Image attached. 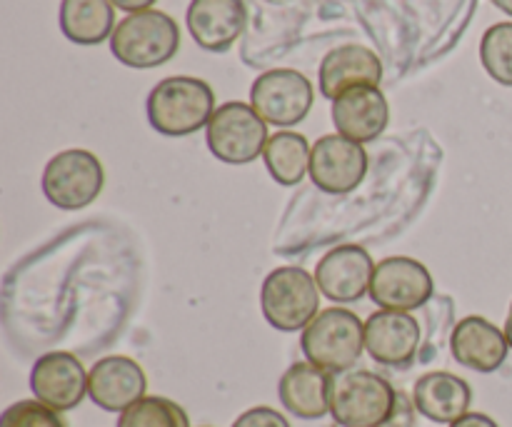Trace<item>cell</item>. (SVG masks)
Masks as SVG:
<instances>
[{"label": "cell", "mask_w": 512, "mask_h": 427, "mask_svg": "<svg viewBox=\"0 0 512 427\" xmlns=\"http://www.w3.org/2000/svg\"><path fill=\"white\" fill-rule=\"evenodd\" d=\"M480 60L495 83L512 88V23H498L485 30Z\"/></svg>", "instance_id": "24"}, {"label": "cell", "mask_w": 512, "mask_h": 427, "mask_svg": "<svg viewBox=\"0 0 512 427\" xmlns=\"http://www.w3.org/2000/svg\"><path fill=\"white\" fill-rule=\"evenodd\" d=\"M310 153H313V148L308 145L305 135L293 133V130H280V133L270 135L263 160L270 178L278 185L290 188L310 173Z\"/></svg>", "instance_id": "22"}, {"label": "cell", "mask_w": 512, "mask_h": 427, "mask_svg": "<svg viewBox=\"0 0 512 427\" xmlns=\"http://www.w3.org/2000/svg\"><path fill=\"white\" fill-rule=\"evenodd\" d=\"M0 427H68L58 410L48 408L40 400L13 403L0 418Z\"/></svg>", "instance_id": "25"}, {"label": "cell", "mask_w": 512, "mask_h": 427, "mask_svg": "<svg viewBox=\"0 0 512 427\" xmlns=\"http://www.w3.org/2000/svg\"><path fill=\"white\" fill-rule=\"evenodd\" d=\"M148 123L155 133L165 138H185L208 128L215 108V95L205 80L190 75H173L165 78L150 90Z\"/></svg>", "instance_id": "1"}, {"label": "cell", "mask_w": 512, "mask_h": 427, "mask_svg": "<svg viewBox=\"0 0 512 427\" xmlns=\"http://www.w3.org/2000/svg\"><path fill=\"white\" fill-rule=\"evenodd\" d=\"M30 390L35 400L58 413L78 408L88 395V373L73 353H45L30 370Z\"/></svg>", "instance_id": "12"}, {"label": "cell", "mask_w": 512, "mask_h": 427, "mask_svg": "<svg viewBox=\"0 0 512 427\" xmlns=\"http://www.w3.org/2000/svg\"><path fill=\"white\" fill-rule=\"evenodd\" d=\"M185 20L200 48L225 53L243 35L248 10L243 0H190Z\"/></svg>", "instance_id": "17"}, {"label": "cell", "mask_w": 512, "mask_h": 427, "mask_svg": "<svg viewBox=\"0 0 512 427\" xmlns=\"http://www.w3.org/2000/svg\"><path fill=\"white\" fill-rule=\"evenodd\" d=\"M115 8L125 10V13H143V10H150L155 5V0H110Z\"/></svg>", "instance_id": "29"}, {"label": "cell", "mask_w": 512, "mask_h": 427, "mask_svg": "<svg viewBox=\"0 0 512 427\" xmlns=\"http://www.w3.org/2000/svg\"><path fill=\"white\" fill-rule=\"evenodd\" d=\"M380 427H415V403L405 393H398L395 398V408L390 418Z\"/></svg>", "instance_id": "27"}, {"label": "cell", "mask_w": 512, "mask_h": 427, "mask_svg": "<svg viewBox=\"0 0 512 427\" xmlns=\"http://www.w3.org/2000/svg\"><path fill=\"white\" fill-rule=\"evenodd\" d=\"M450 427H500V425L483 413H468V415H463L460 420H455Z\"/></svg>", "instance_id": "28"}, {"label": "cell", "mask_w": 512, "mask_h": 427, "mask_svg": "<svg viewBox=\"0 0 512 427\" xmlns=\"http://www.w3.org/2000/svg\"><path fill=\"white\" fill-rule=\"evenodd\" d=\"M250 105L265 123L290 128L303 123L313 108V85L298 70H268L250 88Z\"/></svg>", "instance_id": "8"}, {"label": "cell", "mask_w": 512, "mask_h": 427, "mask_svg": "<svg viewBox=\"0 0 512 427\" xmlns=\"http://www.w3.org/2000/svg\"><path fill=\"white\" fill-rule=\"evenodd\" d=\"M368 173V153L345 135H323L310 153V180L328 195H348Z\"/></svg>", "instance_id": "9"}, {"label": "cell", "mask_w": 512, "mask_h": 427, "mask_svg": "<svg viewBox=\"0 0 512 427\" xmlns=\"http://www.w3.org/2000/svg\"><path fill=\"white\" fill-rule=\"evenodd\" d=\"M210 153L228 165H248L265 153L268 123L255 113L253 105L230 100L223 103L205 128Z\"/></svg>", "instance_id": "6"}, {"label": "cell", "mask_w": 512, "mask_h": 427, "mask_svg": "<svg viewBox=\"0 0 512 427\" xmlns=\"http://www.w3.org/2000/svg\"><path fill=\"white\" fill-rule=\"evenodd\" d=\"M450 350L463 368L488 375L503 368L510 343L505 338V330H500L498 325L480 315H468L453 328Z\"/></svg>", "instance_id": "16"}, {"label": "cell", "mask_w": 512, "mask_h": 427, "mask_svg": "<svg viewBox=\"0 0 512 427\" xmlns=\"http://www.w3.org/2000/svg\"><path fill=\"white\" fill-rule=\"evenodd\" d=\"M433 293V275L420 260L400 255V258L380 260V265H375L370 298L380 310L410 313V310L423 308L433 298Z\"/></svg>", "instance_id": "10"}, {"label": "cell", "mask_w": 512, "mask_h": 427, "mask_svg": "<svg viewBox=\"0 0 512 427\" xmlns=\"http://www.w3.org/2000/svg\"><path fill=\"white\" fill-rule=\"evenodd\" d=\"M300 348L305 360L325 373H348L358 365L365 350V323L345 308L320 310L300 335Z\"/></svg>", "instance_id": "2"}, {"label": "cell", "mask_w": 512, "mask_h": 427, "mask_svg": "<svg viewBox=\"0 0 512 427\" xmlns=\"http://www.w3.org/2000/svg\"><path fill=\"white\" fill-rule=\"evenodd\" d=\"M388 120V100L378 85H358L333 100L335 130L360 145L378 140L388 128Z\"/></svg>", "instance_id": "15"}, {"label": "cell", "mask_w": 512, "mask_h": 427, "mask_svg": "<svg viewBox=\"0 0 512 427\" xmlns=\"http://www.w3.org/2000/svg\"><path fill=\"white\" fill-rule=\"evenodd\" d=\"M423 333L410 313L378 310L365 320V350L385 368H410L418 358Z\"/></svg>", "instance_id": "13"}, {"label": "cell", "mask_w": 512, "mask_h": 427, "mask_svg": "<svg viewBox=\"0 0 512 427\" xmlns=\"http://www.w3.org/2000/svg\"><path fill=\"white\" fill-rule=\"evenodd\" d=\"M398 390L378 373L348 370L333 378L330 415L340 427H380L395 408Z\"/></svg>", "instance_id": "5"}, {"label": "cell", "mask_w": 512, "mask_h": 427, "mask_svg": "<svg viewBox=\"0 0 512 427\" xmlns=\"http://www.w3.org/2000/svg\"><path fill=\"white\" fill-rule=\"evenodd\" d=\"M145 370L125 355L98 360L88 373V398L105 413H125L145 398Z\"/></svg>", "instance_id": "14"}, {"label": "cell", "mask_w": 512, "mask_h": 427, "mask_svg": "<svg viewBox=\"0 0 512 427\" xmlns=\"http://www.w3.org/2000/svg\"><path fill=\"white\" fill-rule=\"evenodd\" d=\"M60 33L75 45H98L113 38L115 5L110 0H63Z\"/></svg>", "instance_id": "21"}, {"label": "cell", "mask_w": 512, "mask_h": 427, "mask_svg": "<svg viewBox=\"0 0 512 427\" xmlns=\"http://www.w3.org/2000/svg\"><path fill=\"white\" fill-rule=\"evenodd\" d=\"M260 310L280 333L305 330L320 313V288L310 273L295 265L273 270L260 288Z\"/></svg>", "instance_id": "4"}, {"label": "cell", "mask_w": 512, "mask_h": 427, "mask_svg": "<svg viewBox=\"0 0 512 427\" xmlns=\"http://www.w3.org/2000/svg\"><path fill=\"white\" fill-rule=\"evenodd\" d=\"M413 403L423 418L438 425H453L470 413L473 390L453 373H428L415 383Z\"/></svg>", "instance_id": "20"}, {"label": "cell", "mask_w": 512, "mask_h": 427, "mask_svg": "<svg viewBox=\"0 0 512 427\" xmlns=\"http://www.w3.org/2000/svg\"><path fill=\"white\" fill-rule=\"evenodd\" d=\"M375 263L360 245H338L320 258L315 283L320 295L335 305L360 303L370 293Z\"/></svg>", "instance_id": "11"}, {"label": "cell", "mask_w": 512, "mask_h": 427, "mask_svg": "<svg viewBox=\"0 0 512 427\" xmlns=\"http://www.w3.org/2000/svg\"><path fill=\"white\" fill-rule=\"evenodd\" d=\"M320 93L323 98L335 100L358 85H380L383 63L378 55L365 45H340L323 58L318 70Z\"/></svg>", "instance_id": "18"}, {"label": "cell", "mask_w": 512, "mask_h": 427, "mask_svg": "<svg viewBox=\"0 0 512 427\" xmlns=\"http://www.w3.org/2000/svg\"><path fill=\"white\" fill-rule=\"evenodd\" d=\"M493 5H498V8L503 10V13L512 15V0H493Z\"/></svg>", "instance_id": "31"}, {"label": "cell", "mask_w": 512, "mask_h": 427, "mask_svg": "<svg viewBox=\"0 0 512 427\" xmlns=\"http://www.w3.org/2000/svg\"><path fill=\"white\" fill-rule=\"evenodd\" d=\"M180 28L163 10H143L120 20L110 38V50L123 65L150 70L175 58Z\"/></svg>", "instance_id": "3"}, {"label": "cell", "mask_w": 512, "mask_h": 427, "mask_svg": "<svg viewBox=\"0 0 512 427\" xmlns=\"http://www.w3.org/2000/svg\"><path fill=\"white\" fill-rule=\"evenodd\" d=\"M40 185L50 205L60 210H80L103 193V163L88 150H63L48 160Z\"/></svg>", "instance_id": "7"}, {"label": "cell", "mask_w": 512, "mask_h": 427, "mask_svg": "<svg viewBox=\"0 0 512 427\" xmlns=\"http://www.w3.org/2000/svg\"><path fill=\"white\" fill-rule=\"evenodd\" d=\"M335 375L325 373L318 365L293 363L278 383V395L283 408L300 420H320L330 413Z\"/></svg>", "instance_id": "19"}, {"label": "cell", "mask_w": 512, "mask_h": 427, "mask_svg": "<svg viewBox=\"0 0 512 427\" xmlns=\"http://www.w3.org/2000/svg\"><path fill=\"white\" fill-rule=\"evenodd\" d=\"M118 427H190L188 413L168 398H148L120 413Z\"/></svg>", "instance_id": "23"}, {"label": "cell", "mask_w": 512, "mask_h": 427, "mask_svg": "<svg viewBox=\"0 0 512 427\" xmlns=\"http://www.w3.org/2000/svg\"><path fill=\"white\" fill-rule=\"evenodd\" d=\"M505 338H508V343H510V348H512V305H510L508 320H505Z\"/></svg>", "instance_id": "30"}, {"label": "cell", "mask_w": 512, "mask_h": 427, "mask_svg": "<svg viewBox=\"0 0 512 427\" xmlns=\"http://www.w3.org/2000/svg\"><path fill=\"white\" fill-rule=\"evenodd\" d=\"M233 427H290V423L283 413L273 408H250L235 420Z\"/></svg>", "instance_id": "26"}]
</instances>
